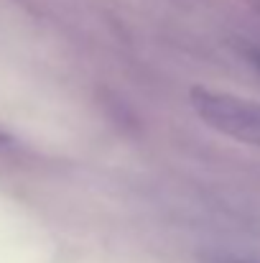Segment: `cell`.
<instances>
[{"instance_id": "2", "label": "cell", "mask_w": 260, "mask_h": 263, "mask_svg": "<svg viewBox=\"0 0 260 263\" xmlns=\"http://www.w3.org/2000/svg\"><path fill=\"white\" fill-rule=\"evenodd\" d=\"M214 263H255V261H245V258H219Z\"/></svg>"}, {"instance_id": "4", "label": "cell", "mask_w": 260, "mask_h": 263, "mask_svg": "<svg viewBox=\"0 0 260 263\" xmlns=\"http://www.w3.org/2000/svg\"><path fill=\"white\" fill-rule=\"evenodd\" d=\"M0 141H5V136H0Z\"/></svg>"}, {"instance_id": "3", "label": "cell", "mask_w": 260, "mask_h": 263, "mask_svg": "<svg viewBox=\"0 0 260 263\" xmlns=\"http://www.w3.org/2000/svg\"><path fill=\"white\" fill-rule=\"evenodd\" d=\"M255 64H258V67H260V57H255Z\"/></svg>"}, {"instance_id": "1", "label": "cell", "mask_w": 260, "mask_h": 263, "mask_svg": "<svg viewBox=\"0 0 260 263\" xmlns=\"http://www.w3.org/2000/svg\"><path fill=\"white\" fill-rule=\"evenodd\" d=\"M189 102L199 120L217 133L260 148V102L209 87H191Z\"/></svg>"}]
</instances>
